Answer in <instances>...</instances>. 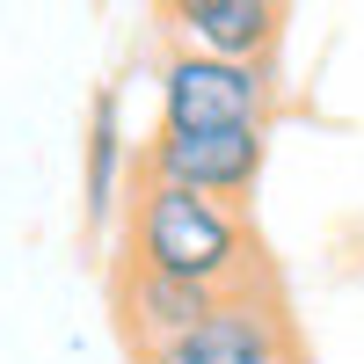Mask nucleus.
<instances>
[{
    "instance_id": "obj_1",
    "label": "nucleus",
    "mask_w": 364,
    "mask_h": 364,
    "mask_svg": "<svg viewBox=\"0 0 364 364\" xmlns=\"http://www.w3.org/2000/svg\"><path fill=\"white\" fill-rule=\"evenodd\" d=\"M117 262L190 277V284H211V291L269 284V255L248 226V211L219 204V197H197V190H175V182H154V175H139V190L124 197V255Z\"/></svg>"
},
{
    "instance_id": "obj_2",
    "label": "nucleus",
    "mask_w": 364,
    "mask_h": 364,
    "mask_svg": "<svg viewBox=\"0 0 364 364\" xmlns=\"http://www.w3.org/2000/svg\"><path fill=\"white\" fill-rule=\"evenodd\" d=\"M277 73L269 58H219L175 44L161 58V132H219V124H269Z\"/></svg>"
},
{
    "instance_id": "obj_3",
    "label": "nucleus",
    "mask_w": 364,
    "mask_h": 364,
    "mask_svg": "<svg viewBox=\"0 0 364 364\" xmlns=\"http://www.w3.org/2000/svg\"><path fill=\"white\" fill-rule=\"evenodd\" d=\"M269 168V124H219V132H154L139 175L175 182V190L219 197V204H248L255 182Z\"/></svg>"
},
{
    "instance_id": "obj_4",
    "label": "nucleus",
    "mask_w": 364,
    "mask_h": 364,
    "mask_svg": "<svg viewBox=\"0 0 364 364\" xmlns=\"http://www.w3.org/2000/svg\"><path fill=\"white\" fill-rule=\"evenodd\" d=\"M139 364H299V336L277 306V291L248 284V291H226L190 336L146 350Z\"/></svg>"
},
{
    "instance_id": "obj_5",
    "label": "nucleus",
    "mask_w": 364,
    "mask_h": 364,
    "mask_svg": "<svg viewBox=\"0 0 364 364\" xmlns=\"http://www.w3.org/2000/svg\"><path fill=\"white\" fill-rule=\"evenodd\" d=\"M154 8L175 44L219 58H277L284 37V0H154Z\"/></svg>"
},
{
    "instance_id": "obj_6",
    "label": "nucleus",
    "mask_w": 364,
    "mask_h": 364,
    "mask_svg": "<svg viewBox=\"0 0 364 364\" xmlns=\"http://www.w3.org/2000/svg\"><path fill=\"white\" fill-rule=\"evenodd\" d=\"M219 299H226V291H211V284L161 277V269H139V262H117V328H124L132 357L161 350V343H175V336H190Z\"/></svg>"
},
{
    "instance_id": "obj_7",
    "label": "nucleus",
    "mask_w": 364,
    "mask_h": 364,
    "mask_svg": "<svg viewBox=\"0 0 364 364\" xmlns=\"http://www.w3.org/2000/svg\"><path fill=\"white\" fill-rule=\"evenodd\" d=\"M117 211H124V124H117V95H102L87 124V226H109Z\"/></svg>"
}]
</instances>
